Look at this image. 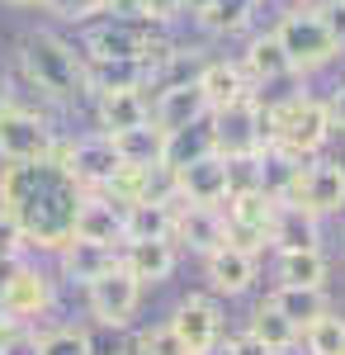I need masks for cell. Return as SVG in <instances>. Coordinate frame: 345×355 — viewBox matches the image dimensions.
Returning <instances> with one entry per match:
<instances>
[{"label": "cell", "mask_w": 345, "mask_h": 355, "mask_svg": "<svg viewBox=\"0 0 345 355\" xmlns=\"http://www.w3.org/2000/svg\"><path fill=\"white\" fill-rule=\"evenodd\" d=\"M317 15H321V24H326V33H331V43L345 48V0H326Z\"/></svg>", "instance_id": "cell-38"}, {"label": "cell", "mask_w": 345, "mask_h": 355, "mask_svg": "<svg viewBox=\"0 0 345 355\" xmlns=\"http://www.w3.org/2000/svg\"><path fill=\"white\" fill-rule=\"evenodd\" d=\"M251 10H256V0H185V15L204 33H237L246 28Z\"/></svg>", "instance_id": "cell-23"}, {"label": "cell", "mask_w": 345, "mask_h": 355, "mask_svg": "<svg viewBox=\"0 0 345 355\" xmlns=\"http://www.w3.org/2000/svg\"><path fill=\"white\" fill-rule=\"evenodd\" d=\"M269 246L274 251H321V227L308 209H298L293 199L274 204L269 214Z\"/></svg>", "instance_id": "cell-17"}, {"label": "cell", "mask_w": 345, "mask_h": 355, "mask_svg": "<svg viewBox=\"0 0 345 355\" xmlns=\"http://www.w3.org/2000/svg\"><path fill=\"white\" fill-rule=\"evenodd\" d=\"M194 85L204 90V105L213 110H222V105H232V100H241V95H251V81L241 76L237 62H227V57H213V62H204L199 71H194Z\"/></svg>", "instance_id": "cell-20"}, {"label": "cell", "mask_w": 345, "mask_h": 355, "mask_svg": "<svg viewBox=\"0 0 345 355\" xmlns=\"http://www.w3.org/2000/svg\"><path fill=\"white\" fill-rule=\"evenodd\" d=\"M222 166H227V194L260 190V152L256 157H222Z\"/></svg>", "instance_id": "cell-34"}, {"label": "cell", "mask_w": 345, "mask_h": 355, "mask_svg": "<svg viewBox=\"0 0 345 355\" xmlns=\"http://www.w3.org/2000/svg\"><path fill=\"white\" fill-rule=\"evenodd\" d=\"M85 85H90V95H100V90H147V67L142 62H85Z\"/></svg>", "instance_id": "cell-27"}, {"label": "cell", "mask_w": 345, "mask_h": 355, "mask_svg": "<svg viewBox=\"0 0 345 355\" xmlns=\"http://www.w3.org/2000/svg\"><path fill=\"white\" fill-rule=\"evenodd\" d=\"M274 43L284 48V57H289L293 71H321L331 57L341 53L336 43H331V33H326V24H321L317 10H289L284 19H279V28H274Z\"/></svg>", "instance_id": "cell-5"}, {"label": "cell", "mask_w": 345, "mask_h": 355, "mask_svg": "<svg viewBox=\"0 0 345 355\" xmlns=\"http://www.w3.org/2000/svg\"><path fill=\"white\" fill-rule=\"evenodd\" d=\"M109 142H114V152H118L123 166H161V157H166V133L152 128V123L128 128V133H114Z\"/></svg>", "instance_id": "cell-26"}, {"label": "cell", "mask_w": 345, "mask_h": 355, "mask_svg": "<svg viewBox=\"0 0 345 355\" xmlns=\"http://www.w3.org/2000/svg\"><path fill=\"white\" fill-rule=\"evenodd\" d=\"M137 303H142V284H137L123 266H114L109 275H100V279L85 284V308H90V318H95L100 327H128Z\"/></svg>", "instance_id": "cell-8"}, {"label": "cell", "mask_w": 345, "mask_h": 355, "mask_svg": "<svg viewBox=\"0 0 345 355\" xmlns=\"http://www.w3.org/2000/svg\"><path fill=\"white\" fill-rule=\"evenodd\" d=\"M15 266H19V261H10V256H0V289H5V279L15 275Z\"/></svg>", "instance_id": "cell-46"}, {"label": "cell", "mask_w": 345, "mask_h": 355, "mask_svg": "<svg viewBox=\"0 0 345 355\" xmlns=\"http://www.w3.org/2000/svg\"><path fill=\"white\" fill-rule=\"evenodd\" d=\"M85 190L67 175L57 157L43 162H10L0 171V209L19 223L28 246L38 251H62L71 242V223Z\"/></svg>", "instance_id": "cell-1"}, {"label": "cell", "mask_w": 345, "mask_h": 355, "mask_svg": "<svg viewBox=\"0 0 345 355\" xmlns=\"http://www.w3.org/2000/svg\"><path fill=\"white\" fill-rule=\"evenodd\" d=\"M170 180H175V199H180V204H209V209H222V199H227V166H222L218 152L180 166V171H170Z\"/></svg>", "instance_id": "cell-13"}, {"label": "cell", "mask_w": 345, "mask_h": 355, "mask_svg": "<svg viewBox=\"0 0 345 355\" xmlns=\"http://www.w3.org/2000/svg\"><path fill=\"white\" fill-rule=\"evenodd\" d=\"M90 355H137V341L123 336V327H114V341L100 346V341H90Z\"/></svg>", "instance_id": "cell-43"}, {"label": "cell", "mask_w": 345, "mask_h": 355, "mask_svg": "<svg viewBox=\"0 0 345 355\" xmlns=\"http://www.w3.org/2000/svg\"><path fill=\"white\" fill-rule=\"evenodd\" d=\"M24 251H28V242H24V232H19V223L10 218L5 209H0V256H10V261H24Z\"/></svg>", "instance_id": "cell-37"}, {"label": "cell", "mask_w": 345, "mask_h": 355, "mask_svg": "<svg viewBox=\"0 0 345 355\" xmlns=\"http://www.w3.org/2000/svg\"><path fill=\"white\" fill-rule=\"evenodd\" d=\"M308 341V355H345V318L341 313H321L317 322L298 331Z\"/></svg>", "instance_id": "cell-32"}, {"label": "cell", "mask_w": 345, "mask_h": 355, "mask_svg": "<svg viewBox=\"0 0 345 355\" xmlns=\"http://www.w3.org/2000/svg\"><path fill=\"white\" fill-rule=\"evenodd\" d=\"M331 137V119H326V105L312 100V95H293L284 105H269V147L284 152L293 162H308L317 157Z\"/></svg>", "instance_id": "cell-3"}, {"label": "cell", "mask_w": 345, "mask_h": 355, "mask_svg": "<svg viewBox=\"0 0 345 355\" xmlns=\"http://www.w3.org/2000/svg\"><path fill=\"white\" fill-rule=\"evenodd\" d=\"M109 19H147V0H105Z\"/></svg>", "instance_id": "cell-41"}, {"label": "cell", "mask_w": 345, "mask_h": 355, "mask_svg": "<svg viewBox=\"0 0 345 355\" xmlns=\"http://www.w3.org/2000/svg\"><path fill=\"white\" fill-rule=\"evenodd\" d=\"M298 5H308V0H298Z\"/></svg>", "instance_id": "cell-49"}, {"label": "cell", "mask_w": 345, "mask_h": 355, "mask_svg": "<svg viewBox=\"0 0 345 355\" xmlns=\"http://www.w3.org/2000/svg\"><path fill=\"white\" fill-rule=\"evenodd\" d=\"M71 237L76 242H105L118 246L123 242V204H114L109 194H85L76 209V223H71Z\"/></svg>", "instance_id": "cell-16"}, {"label": "cell", "mask_w": 345, "mask_h": 355, "mask_svg": "<svg viewBox=\"0 0 345 355\" xmlns=\"http://www.w3.org/2000/svg\"><path fill=\"white\" fill-rule=\"evenodd\" d=\"M5 5H43V0H5Z\"/></svg>", "instance_id": "cell-48"}, {"label": "cell", "mask_w": 345, "mask_h": 355, "mask_svg": "<svg viewBox=\"0 0 345 355\" xmlns=\"http://www.w3.org/2000/svg\"><path fill=\"white\" fill-rule=\"evenodd\" d=\"M265 303H274L284 318H289L293 327L303 331L308 322H317L321 313H331V303H326V289H298V284H279Z\"/></svg>", "instance_id": "cell-25"}, {"label": "cell", "mask_w": 345, "mask_h": 355, "mask_svg": "<svg viewBox=\"0 0 345 355\" xmlns=\"http://www.w3.org/2000/svg\"><path fill=\"white\" fill-rule=\"evenodd\" d=\"M199 355H232V346H227V341H213L209 351H199Z\"/></svg>", "instance_id": "cell-47"}, {"label": "cell", "mask_w": 345, "mask_h": 355, "mask_svg": "<svg viewBox=\"0 0 345 355\" xmlns=\"http://www.w3.org/2000/svg\"><path fill=\"white\" fill-rule=\"evenodd\" d=\"M209 133L218 157H256L269 147V105H260L251 90V95L209 114Z\"/></svg>", "instance_id": "cell-4"}, {"label": "cell", "mask_w": 345, "mask_h": 355, "mask_svg": "<svg viewBox=\"0 0 345 355\" xmlns=\"http://www.w3.org/2000/svg\"><path fill=\"white\" fill-rule=\"evenodd\" d=\"M0 303H5V313H10L19 327H28V322H38V318L53 308V279L38 270L33 261H19L15 275L5 279V289H0Z\"/></svg>", "instance_id": "cell-10"}, {"label": "cell", "mask_w": 345, "mask_h": 355, "mask_svg": "<svg viewBox=\"0 0 345 355\" xmlns=\"http://www.w3.org/2000/svg\"><path fill=\"white\" fill-rule=\"evenodd\" d=\"M209 119V105H204V90L194 81L180 85H157V100H152V128L161 133H180L189 123H204Z\"/></svg>", "instance_id": "cell-14"}, {"label": "cell", "mask_w": 345, "mask_h": 355, "mask_svg": "<svg viewBox=\"0 0 345 355\" xmlns=\"http://www.w3.org/2000/svg\"><path fill=\"white\" fill-rule=\"evenodd\" d=\"M0 355H38V331H28V327L10 331V336L0 341Z\"/></svg>", "instance_id": "cell-39"}, {"label": "cell", "mask_w": 345, "mask_h": 355, "mask_svg": "<svg viewBox=\"0 0 345 355\" xmlns=\"http://www.w3.org/2000/svg\"><path fill=\"white\" fill-rule=\"evenodd\" d=\"M166 327L180 336V346H185L189 355H199V351H209L213 341H222V313H218V303H213V299L189 294V299L170 313Z\"/></svg>", "instance_id": "cell-12"}, {"label": "cell", "mask_w": 345, "mask_h": 355, "mask_svg": "<svg viewBox=\"0 0 345 355\" xmlns=\"http://www.w3.org/2000/svg\"><path fill=\"white\" fill-rule=\"evenodd\" d=\"M326 105V119H331V133H345V81L331 90V100H321Z\"/></svg>", "instance_id": "cell-42"}, {"label": "cell", "mask_w": 345, "mask_h": 355, "mask_svg": "<svg viewBox=\"0 0 345 355\" xmlns=\"http://www.w3.org/2000/svg\"><path fill=\"white\" fill-rule=\"evenodd\" d=\"M10 331H19V322H15V318H10V313H5V303H0V341H5V336H10Z\"/></svg>", "instance_id": "cell-45"}, {"label": "cell", "mask_w": 345, "mask_h": 355, "mask_svg": "<svg viewBox=\"0 0 345 355\" xmlns=\"http://www.w3.org/2000/svg\"><path fill=\"white\" fill-rule=\"evenodd\" d=\"M185 15V0H147V19L152 24H170Z\"/></svg>", "instance_id": "cell-40"}, {"label": "cell", "mask_w": 345, "mask_h": 355, "mask_svg": "<svg viewBox=\"0 0 345 355\" xmlns=\"http://www.w3.org/2000/svg\"><path fill=\"white\" fill-rule=\"evenodd\" d=\"M53 157L67 166V175H71L85 194L105 190L109 180H114V171L123 166L118 152H114V142H109L105 133H85V137H76V142H62V137H57Z\"/></svg>", "instance_id": "cell-7"}, {"label": "cell", "mask_w": 345, "mask_h": 355, "mask_svg": "<svg viewBox=\"0 0 345 355\" xmlns=\"http://www.w3.org/2000/svg\"><path fill=\"white\" fill-rule=\"evenodd\" d=\"M298 171H303V162H293L284 152L265 147V152H260V194L274 199V204H284L293 194V185H298Z\"/></svg>", "instance_id": "cell-30"}, {"label": "cell", "mask_w": 345, "mask_h": 355, "mask_svg": "<svg viewBox=\"0 0 345 355\" xmlns=\"http://www.w3.org/2000/svg\"><path fill=\"white\" fill-rule=\"evenodd\" d=\"M19 67H24L28 85L43 90L57 105H76V100L90 95V85H85V57L67 38H57V33H28L24 43H19Z\"/></svg>", "instance_id": "cell-2"}, {"label": "cell", "mask_w": 345, "mask_h": 355, "mask_svg": "<svg viewBox=\"0 0 345 355\" xmlns=\"http://www.w3.org/2000/svg\"><path fill=\"white\" fill-rule=\"evenodd\" d=\"M289 199L298 204V209H308L312 218L341 214V209H345V166L341 162H312V166H303Z\"/></svg>", "instance_id": "cell-9"}, {"label": "cell", "mask_w": 345, "mask_h": 355, "mask_svg": "<svg viewBox=\"0 0 345 355\" xmlns=\"http://www.w3.org/2000/svg\"><path fill=\"white\" fill-rule=\"evenodd\" d=\"M199 157H213L209 119H204V123H189V128H180V133H166V157H161L166 171H180V166L199 162Z\"/></svg>", "instance_id": "cell-28"}, {"label": "cell", "mask_w": 345, "mask_h": 355, "mask_svg": "<svg viewBox=\"0 0 345 355\" xmlns=\"http://www.w3.org/2000/svg\"><path fill=\"white\" fill-rule=\"evenodd\" d=\"M227 346H232V355H274V351L265 346V341H256L251 331H241L237 341H227Z\"/></svg>", "instance_id": "cell-44"}, {"label": "cell", "mask_w": 345, "mask_h": 355, "mask_svg": "<svg viewBox=\"0 0 345 355\" xmlns=\"http://www.w3.org/2000/svg\"><path fill=\"white\" fill-rule=\"evenodd\" d=\"M170 242L175 251L185 246L194 256H209L227 242V218L222 209H209V204H180L175 199V218H170Z\"/></svg>", "instance_id": "cell-11"}, {"label": "cell", "mask_w": 345, "mask_h": 355, "mask_svg": "<svg viewBox=\"0 0 345 355\" xmlns=\"http://www.w3.org/2000/svg\"><path fill=\"white\" fill-rule=\"evenodd\" d=\"M90 100H95V119H100V133L105 137L152 123V95L147 90H100Z\"/></svg>", "instance_id": "cell-15"}, {"label": "cell", "mask_w": 345, "mask_h": 355, "mask_svg": "<svg viewBox=\"0 0 345 355\" xmlns=\"http://www.w3.org/2000/svg\"><path fill=\"white\" fill-rule=\"evenodd\" d=\"M137 355H189V351L180 346V336L170 327H157V331H147V336L137 341Z\"/></svg>", "instance_id": "cell-36"}, {"label": "cell", "mask_w": 345, "mask_h": 355, "mask_svg": "<svg viewBox=\"0 0 345 355\" xmlns=\"http://www.w3.org/2000/svg\"><path fill=\"white\" fill-rule=\"evenodd\" d=\"M237 67H241V76L256 81V85L279 81V76H293L289 57H284V48L274 43V33H256V38L246 43V57H241Z\"/></svg>", "instance_id": "cell-24"}, {"label": "cell", "mask_w": 345, "mask_h": 355, "mask_svg": "<svg viewBox=\"0 0 345 355\" xmlns=\"http://www.w3.org/2000/svg\"><path fill=\"white\" fill-rule=\"evenodd\" d=\"M118 266V246H105V242H71L62 246V270H67V279L71 284H90V279H100V275H109Z\"/></svg>", "instance_id": "cell-22"}, {"label": "cell", "mask_w": 345, "mask_h": 355, "mask_svg": "<svg viewBox=\"0 0 345 355\" xmlns=\"http://www.w3.org/2000/svg\"><path fill=\"white\" fill-rule=\"evenodd\" d=\"M246 331H251L256 341H265L274 355L289 351L293 341H298V327H293V322L284 318V313H279V308H274V303H260V308L251 313V327H246Z\"/></svg>", "instance_id": "cell-31"}, {"label": "cell", "mask_w": 345, "mask_h": 355, "mask_svg": "<svg viewBox=\"0 0 345 355\" xmlns=\"http://www.w3.org/2000/svg\"><path fill=\"white\" fill-rule=\"evenodd\" d=\"M204 270H209L213 294H227V299H237V294H246V289L256 284V256L222 242L218 251H209V256H204Z\"/></svg>", "instance_id": "cell-19"}, {"label": "cell", "mask_w": 345, "mask_h": 355, "mask_svg": "<svg viewBox=\"0 0 345 355\" xmlns=\"http://www.w3.org/2000/svg\"><path fill=\"white\" fill-rule=\"evenodd\" d=\"M274 275H279V284L321 289V284H326V256H321V251H279Z\"/></svg>", "instance_id": "cell-29"}, {"label": "cell", "mask_w": 345, "mask_h": 355, "mask_svg": "<svg viewBox=\"0 0 345 355\" xmlns=\"http://www.w3.org/2000/svg\"><path fill=\"white\" fill-rule=\"evenodd\" d=\"M43 10L57 15L62 24H85L95 15H105V0H43Z\"/></svg>", "instance_id": "cell-35"}, {"label": "cell", "mask_w": 345, "mask_h": 355, "mask_svg": "<svg viewBox=\"0 0 345 355\" xmlns=\"http://www.w3.org/2000/svg\"><path fill=\"white\" fill-rule=\"evenodd\" d=\"M170 218H175V199H137L123 204V242H170Z\"/></svg>", "instance_id": "cell-21"}, {"label": "cell", "mask_w": 345, "mask_h": 355, "mask_svg": "<svg viewBox=\"0 0 345 355\" xmlns=\"http://www.w3.org/2000/svg\"><path fill=\"white\" fill-rule=\"evenodd\" d=\"M175 261H180L175 242H118V266L133 275L142 289H147V284H161V279H170Z\"/></svg>", "instance_id": "cell-18"}, {"label": "cell", "mask_w": 345, "mask_h": 355, "mask_svg": "<svg viewBox=\"0 0 345 355\" xmlns=\"http://www.w3.org/2000/svg\"><path fill=\"white\" fill-rule=\"evenodd\" d=\"M38 355H90V331L48 327L43 336H38Z\"/></svg>", "instance_id": "cell-33"}, {"label": "cell", "mask_w": 345, "mask_h": 355, "mask_svg": "<svg viewBox=\"0 0 345 355\" xmlns=\"http://www.w3.org/2000/svg\"><path fill=\"white\" fill-rule=\"evenodd\" d=\"M57 147V133L53 123L43 119V114L24 110V105H0V162H43V157H53Z\"/></svg>", "instance_id": "cell-6"}]
</instances>
